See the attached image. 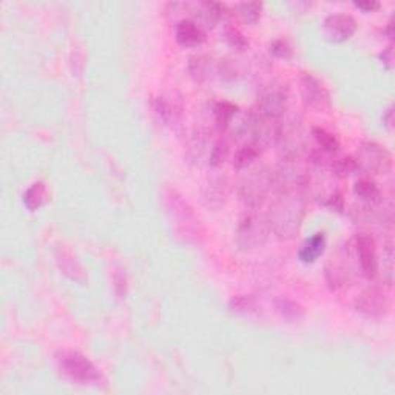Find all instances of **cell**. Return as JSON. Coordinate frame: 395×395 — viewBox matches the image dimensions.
I'll use <instances>...</instances> for the list:
<instances>
[{"instance_id":"1","label":"cell","mask_w":395,"mask_h":395,"mask_svg":"<svg viewBox=\"0 0 395 395\" xmlns=\"http://www.w3.org/2000/svg\"><path fill=\"white\" fill-rule=\"evenodd\" d=\"M307 193L303 187L275 188V200L267 213L271 232L281 241H289L299 232L306 216Z\"/></svg>"},{"instance_id":"2","label":"cell","mask_w":395,"mask_h":395,"mask_svg":"<svg viewBox=\"0 0 395 395\" xmlns=\"http://www.w3.org/2000/svg\"><path fill=\"white\" fill-rule=\"evenodd\" d=\"M258 209H249L240 219L236 228V246L242 252H257L264 247L271 235L267 213Z\"/></svg>"},{"instance_id":"3","label":"cell","mask_w":395,"mask_h":395,"mask_svg":"<svg viewBox=\"0 0 395 395\" xmlns=\"http://www.w3.org/2000/svg\"><path fill=\"white\" fill-rule=\"evenodd\" d=\"M165 201H167V209L178 236H181L186 242H200L202 238L201 221L190 205L176 192H169L165 195Z\"/></svg>"},{"instance_id":"4","label":"cell","mask_w":395,"mask_h":395,"mask_svg":"<svg viewBox=\"0 0 395 395\" xmlns=\"http://www.w3.org/2000/svg\"><path fill=\"white\" fill-rule=\"evenodd\" d=\"M59 370L70 382L82 386H98L102 382L99 369L93 363L76 351H62L56 355Z\"/></svg>"},{"instance_id":"5","label":"cell","mask_w":395,"mask_h":395,"mask_svg":"<svg viewBox=\"0 0 395 395\" xmlns=\"http://www.w3.org/2000/svg\"><path fill=\"white\" fill-rule=\"evenodd\" d=\"M272 192H275V171L268 167L250 171L240 186V196L249 209L261 207Z\"/></svg>"},{"instance_id":"6","label":"cell","mask_w":395,"mask_h":395,"mask_svg":"<svg viewBox=\"0 0 395 395\" xmlns=\"http://www.w3.org/2000/svg\"><path fill=\"white\" fill-rule=\"evenodd\" d=\"M354 161L361 175H388L392 169V155L377 142L361 144Z\"/></svg>"},{"instance_id":"7","label":"cell","mask_w":395,"mask_h":395,"mask_svg":"<svg viewBox=\"0 0 395 395\" xmlns=\"http://www.w3.org/2000/svg\"><path fill=\"white\" fill-rule=\"evenodd\" d=\"M299 93H302V99L307 108L320 113L330 112V93L317 76H313L312 73H302L299 76Z\"/></svg>"},{"instance_id":"8","label":"cell","mask_w":395,"mask_h":395,"mask_svg":"<svg viewBox=\"0 0 395 395\" xmlns=\"http://www.w3.org/2000/svg\"><path fill=\"white\" fill-rule=\"evenodd\" d=\"M354 276V268L351 266L349 247L338 250L332 255L326 266V280L330 289H342L351 283Z\"/></svg>"},{"instance_id":"9","label":"cell","mask_w":395,"mask_h":395,"mask_svg":"<svg viewBox=\"0 0 395 395\" xmlns=\"http://www.w3.org/2000/svg\"><path fill=\"white\" fill-rule=\"evenodd\" d=\"M354 249L358 258L360 271L369 280H374L377 276L378 255H377V244L374 236L366 232H360L354 238Z\"/></svg>"},{"instance_id":"10","label":"cell","mask_w":395,"mask_h":395,"mask_svg":"<svg viewBox=\"0 0 395 395\" xmlns=\"http://www.w3.org/2000/svg\"><path fill=\"white\" fill-rule=\"evenodd\" d=\"M355 309L366 318H382L389 312V298L382 287H369L357 298Z\"/></svg>"},{"instance_id":"11","label":"cell","mask_w":395,"mask_h":395,"mask_svg":"<svg viewBox=\"0 0 395 395\" xmlns=\"http://www.w3.org/2000/svg\"><path fill=\"white\" fill-rule=\"evenodd\" d=\"M357 22L349 14H330L323 23V34L332 44H343L355 34Z\"/></svg>"},{"instance_id":"12","label":"cell","mask_w":395,"mask_h":395,"mask_svg":"<svg viewBox=\"0 0 395 395\" xmlns=\"http://www.w3.org/2000/svg\"><path fill=\"white\" fill-rule=\"evenodd\" d=\"M155 113L165 124H176L181 121L184 112L183 98L178 91H167L157 96L153 102Z\"/></svg>"},{"instance_id":"13","label":"cell","mask_w":395,"mask_h":395,"mask_svg":"<svg viewBox=\"0 0 395 395\" xmlns=\"http://www.w3.org/2000/svg\"><path fill=\"white\" fill-rule=\"evenodd\" d=\"M56 261L62 273L67 275L70 280H73L79 284L86 283V273L84 267L77 261L76 255L70 249H67L65 246H59L56 249Z\"/></svg>"},{"instance_id":"14","label":"cell","mask_w":395,"mask_h":395,"mask_svg":"<svg viewBox=\"0 0 395 395\" xmlns=\"http://www.w3.org/2000/svg\"><path fill=\"white\" fill-rule=\"evenodd\" d=\"M228 196V181L226 176H213L207 181L204 190L202 200L204 204L210 209H219Z\"/></svg>"},{"instance_id":"15","label":"cell","mask_w":395,"mask_h":395,"mask_svg":"<svg viewBox=\"0 0 395 395\" xmlns=\"http://www.w3.org/2000/svg\"><path fill=\"white\" fill-rule=\"evenodd\" d=\"M187 70L196 84H204L210 81L213 73L218 70V65L207 54H195L188 59Z\"/></svg>"},{"instance_id":"16","label":"cell","mask_w":395,"mask_h":395,"mask_svg":"<svg viewBox=\"0 0 395 395\" xmlns=\"http://www.w3.org/2000/svg\"><path fill=\"white\" fill-rule=\"evenodd\" d=\"M175 39L181 46H198L205 41V31L192 20H179L175 27Z\"/></svg>"},{"instance_id":"17","label":"cell","mask_w":395,"mask_h":395,"mask_svg":"<svg viewBox=\"0 0 395 395\" xmlns=\"http://www.w3.org/2000/svg\"><path fill=\"white\" fill-rule=\"evenodd\" d=\"M212 112V117H213V125L219 133H224L231 124L233 122V119L238 115V107L232 102H213V105L210 108Z\"/></svg>"},{"instance_id":"18","label":"cell","mask_w":395,"mask_h":395,"mask_svg":"<svg viewBox=\"0 0 395 395\" xmlns=\"http://www.w3.org/2000/svg\"><path fill=\"white\" fill-rule=\"evenodd\" d=\"M263 150L264 148L259 147L257 142L246 141L233 155V167L236 170L247 169L249 165L254 164L257 161V157H259V155L263 153Z\"/></svg>"},{"instance_id":"19","label":"cell","mask_w":395,"mask_h":395,"mask_svg":"<svg viewBox=\"0 0 395 395\" xmlns=\"http://www.w3.org/2000/svg\"><path fill=\"white\" fill-rule=\"evenodd\" d=\"M325 247H326V235L317 233V235H313L312 238L306 240L303 242L302 249H299V252H298V257L306 264L313 263V261H317L318 257L323 254V252H325Z\"/></svg>"},{"instance_id":"20","label":"cell","mask_w":395,"mask_h":395,"mask_svg":"<svg viewBox=\"0 0 395 395\" xmlns=\"http://www.w3.org/2000/svg\"><path fill=\"white\" fill-rule=\"evenodd\" d=\"M354 193L357 195V198H360V200L363 202H366V204L377 202V201H380L382 198H383L382 188L378 187V184L375 183V181L369 179V178L358 179L357 183H355V186H354Z\"/></svg>"},{"instance_id":"21","label":"cell","mask_w":395,"mask_h":395,"mask_svg":"<svg viewBox=\"0 0 395 395\" xmlns=\"http://www.w3.org/2000/svg\"><path fill=\"white\" fill-rule=\"evenodd\" d=\"M235 139L232 136H228L226 133H221V138L212 145L210 150V165L212 167H219L226 162V160L231 155L232 142Z\"/></svg>"},{"instance_id":"22","label":"cell","mask_w":395,"mask_h":395,"mask_svg":"<svg viewBox=\"0 0 395 395\" xmlns=\"http://www.w3.org/2000/svg\"><path fill=\"white\" fill-rule=\"evenodd\" d=\"M312 136L317 142V150L323 153H328V155H335L338 150H339V141L335 136V134H332L330 131L321 129V127H313L312 129Z\"/></svg>"},{"instance_id":"23","label":"cell","mask_w":395,"mask_h":395,"mask_svg":"<svg viewBox=\"0 0 395 395\" xmlns=\"http://www.w3.org/2000/svg\"><path fill=\"white\" fill-rule=\"evenodd\" d=\"M383 261H378L377 266V276L382 275L383 284H388L391 286L392 278H394V247L392 241L388 240L383 244Z\"/></svg>"},{"instance_id":"24","label":"cell","mask_w":395,"mask_h":395,"mask_svg":"<svg viewBox=\"0 0 395 395\" xmlns=\"http://www.w3.org/2000/svg\"><path fill=\"white\" fill-rule=\"evenodd\" d=\"M46 201V187L44 183H34L28 187V190L23 195V202H25L27 209L34 212L42 207Z\"/></svg>"},{"instance_id":"25","label":"cell","mask_w":395,"mask_h":395,"mask_svg":"<svg viewBox=\"0 0 395 395\" xmlns=\"http://www.w3.org/2000/svg\"><path fill=\"white\" fill-rule=\"evenodd\" d=\"M235 11L238 14V18L247 23V25H254L261 18L263 13V4L259 2H242L235 6Z\"/></svg>"},{"instance_id":"26","label":"cell","mask_w":395,"mask_h":395,"mask_svg":"<svg viewBox=\"0 0 395 395\" xmlns=\"http://www.w3.org/2000/svg\"><path fill=\"white\" fill-rule=\"evenodd\" d=\"M330 173L335 178H347L351 176L352 173L357 171L355 169V161L352 156H343V157H332L330 161Z\"/></svg>"},{"instance_id":"27","label":"cell","mask_w":395,"mask_h":395,"mask_svg":"<svg viewBox=\"0 0 395 395\" xmlns=\"http://www.w3.org/2000/svg\"><path fill=\"white\" fill-rule=\"evenodd\" d=\"M224 39H226L227 45L231 46V48H233L235 51L241 53L249 48V41L244 37V34L235 25H227L224 28Z\"/></svg>"},{"instance_id":"28","label":"cell","mask_w":395,"mask_h":395,"mask_svg":"<svg viewBox=\"0 0 395 395\" xmlns=\"http://www.w3.org/2000/svg\"><path fill=\"white\" fill-rule=\"evenodd\" d=\"M271 51L273 56L280 58V59H290L294 56V50H292V46L287 41H284V39H276L271 44Z\"/></svg>"},{"instance_id":"29","label":"cell","mask_w":395,"mask_h":395,"mask_svg":"<svg viewBox=\"0 0 395 395\" xmlns=\"http://www.w3.org/2000/svg\"><path fill=\"white\" fill-rule=\"evenodd\" d=\"M278 309L283 312L284 317L298 318V315H302V307L295 304L294 302H289V299H280Z\"/></svg>"},{"instance_id":"30","label":"cell","mask_w":395,"mask_h":395,"mask_svg":"<svg viewBox=\"0 0 395 395\" xmlns=\"http://www.w3.org/2000/svg\"><path fill=\"white\" fill-rule=\"evenodd\" d=\"M380 59L383 60V65L388 68V70H392L394 68V48L392 46H388L382 54H380Z\"/></svg>"},{"instance_id":"31","label":"cell","mask_w":395,"mask_h":395,"mask_svg":"<svg viewBox=\"0 0 395 395\" xmlns=\"http://www.w3.org/2000/svg\"><path fill=\"white\" fill-rule=\"evenodd\" d=\"M357 8H360V10L363 11H366V13H370V11H375L380 8V4L375 2V0H370V2H355L354 4Z\"/></svg>"},{"instance_id":"32","label":"cell","mask_w":395,"mask_h":395,"mask_svg":"<svg viewBox=\"0 0 395 395\" xmlns=\"http://www.w3.org/2000/svg\"><path fill=\"white\" fill-rule=\"evenodd\" d=\"M383 124L386 125V129H389V130L394 129V107L392 105L383 113Z\"/></svg>"},{"instance_id":"33","label":"cell","mask_w":395,"mask_h":395,"mask_svg":"<svg viewBox=\"0 0 395 395\" xmlns=\"http://www.w3.org/2000/svg\"><path fill=\"white\" fill-rule=\"evenodd\" d=\"M392 28H394V22H392V20H389V23H388V36H389V39H392V37H394Z\"/></svg>"}]
</instances>
